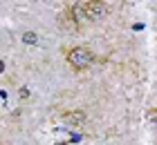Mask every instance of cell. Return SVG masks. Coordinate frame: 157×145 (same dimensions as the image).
Here are the masks:
<instances>
[{
	"label": "cell",
	"instance_id": "obj_4",
	"mask_svg": "<svg viewBox=\"0 0 157 145\" xmlns=\"http://www.w3.org/2000/svg\"><path fill=\"white\" fill-rule=\"evenodd\" d=\"M146 121L151 123V125H157V107H155V110H148V114H146Z\"/></svg>",
	"mask_w": 157,
	"mask_h": 145
},
{
	"label": "cell",
	"instance_id": "obj_2",
	"mask_svg": "<svg viewBox=\"0 0 157 145\" xmlns=\"http://www.w3.org/2000/svg\"><path fill=\"white\" fill-rule=\"evenodd\" d=\"M67 63H70L72 69L83 71V69H88V67L94 65V54H92L88 47H72L67 52Z\"/></svg>",
	"mask_w": 157,
	"mask_h": 145
},
{
	"label": "cell",
	"instance_id": "obj_5",
	"mask_svg": "<svg viewBox=\"0 0 157 145\" xmlns=\"http://www.w3.org/2000/svg\"><path fill=\"white\" fill-rule=\"evenodd\" d=\"M23 40H25V42H29V45H36L38 36H36V34H32V31H27V34H23Z\"/></svg>",
	"mask_w": 157,
	"mask_h": 145
},
{
	"label": "cell",
	"instance_id": "obj_1",
	"mask_svg": "<svg viewBox=\"0 0 157 145\" xmlns=\"http://www.w3.org/2000/svg\"><path fill=\"white\" fill-rule=\"evenodd\" d=\"M70 16L74 23H94L105 16V5L94 2V0H85V2H76L70 7Z\"/></svg>",
	"mask_w": 157,
	"mask_h": 145
},
{
	"label": "cell",
	"instance_id": "obj_3",
	"mask_svg": "<svg viewBox=\"0 0 157 145\" xmlns=\"http://www.w3.org/2000/svg\"><path fill=\"white\" fill-rule=\"evenodd\" d=\"M83 121H85L83 112H67L65 114V123H70V125H81Z\"/></svg>",
	"mask_w": 157,
	"mask_h": 145
}]
</instances>
